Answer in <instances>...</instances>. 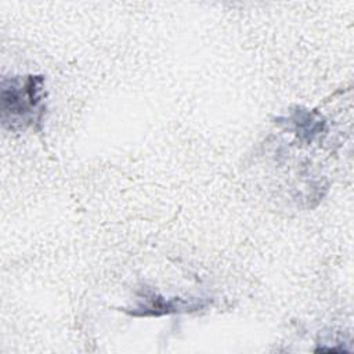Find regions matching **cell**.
Returning <instances> with one entry per match:
<instances>
[{
    "label": "cell",
    "instance_id": "cell-1",
    "mask_svg": "<svg viewBox=\"0 0 354 354\" xmlns=\"http://www.w3.org/2000/svg\"><path fill=\"white\" fill-rule=\"evenodd\" d=\"M44 76L26 75L3 79L1 122L10 130H24L41 120L44 112Z\"/></svg>",
    "mask_w": 354,
    "mask_h": 354
},
{
    "label": "cell",
    "instance_id": "cell-2",
    "mask_svg": "<svg viewBox=\"0 0 354 354\" xmlns=\"http://www.w3.org/2000/svg\"><path fill=\"white\" fill-rule=\"evenodd\" d=\"M209 306L207 299H181V297H165L155 292L142 295L133 308L126 310L133 317H162L176 313H192L203 310Z\"/></svg>",
    "mask_w": 354,
    "mask_h": 354
},
{
    "label": "cell",
    "instance_id": "cell-3",
    "mask_svg": "<svg viewBox=\"0 0 354 354\" xmlns=\"http://www.w3.org/2000/svg\"><path fill=\"white\" fill-rule=\"evenodd\" d=\"M290 122L295 124V130L297 131V134L307 141H311L325 129V122L321 119V116L315 112H310L306 109L295 111Z\"/></svg>",
    "mask_w": 354,
    "mask_h": 354
}]
</instances>
